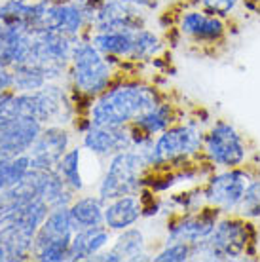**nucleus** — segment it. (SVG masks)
<instances>
[{
  "mask_svg": "<svg viewBox=\"0 0 260 262\" xmlns=\"http://www.w3.org/2000/svg\"><path fill=\"white\" fill-rule=\"evenodd\" d=\"M235 215L249 219V221H256L260 219V177H254L251 184L245 190V196L241 200L240 207L235 211Z\"/></svg>",
  "mask_w": 260,
  "mask_h": 262,
  "instance_id": "c85d7f7f",
  "label": "nucleus"
},
{
  "mask_svg": "<svg viewBox=\"0 0 260 262\" xmlns=\"http://www.w3.org/2000/svg\"><path fill=\"white\" fill-rule=\"evenodd\" d=\"M31 33H33V46L27 65L40 69L48 80L59 78L67 71V67L71 65L72 48L78 38L48 29L31 31Z\"/></svg>",
  "mask_w": 260,
  "mask_h": 262,
  "instance_id": "9d476101",
  "label": "nucleus"
},
{
  "mask_svg": "<svg viewBox=\"0 0 260 262\" xmlns=\"http://www.w3.org/2000/svg\"><path fill=\"white\" fill-rule=\"evenodd\" d=\"M144 247H146V243H144L143 232L139 228L129 226V228L122 230V234L118 236V239L114 242V245H112V251L120 256V262L150 260L148 255L144 253Z\"/></svg>",
  "mask_w": 260,
  "mask_h": 262,
  "instance_id": "b1692460",
  "label": "nucleus"
},
{
  "mask_svg": "<svg viewBox=\"0 0 260 262\" xmlns=\"http://www.w3.org/2000/svg\"><path fill=\"white\" fill-rule=\"evenodd\" d=\"M194 245L186 242H165L162 251L152 256L154 262H186L192 260Z\"/></svg>",
  "mask_w": 260,
  "mask_h": 262,
  "instance_id": "c756f323",
  "label": "nucleus"
},
{
  "mask_svg": "<svg viewBox=\"0 0 260 262\" xmlns=\"http://www.w3.org/2000/svg\"><path fill=\"white\" fill-rule=\"evenodd\" d=\"M111 228L104 224L90 226V228L76 230L71 242V251H69V260H91L95 255L109 245L111 242Z\"/></svg>",
  "mask_w": 260,
  "mask_h": 262,
  "instance_id": "aec40b11",
  "label": "nucleus"
},
{
  "mask_svg": "<svg viewBox=\"0 0 260 262\" xmlns=\"http://www.w3.org/2000/svg\"><path fill=\"white\" fill-rule=\"evenodd\" d=\"M69 111H71V103L67 101L63 88L48 82L34 92H23L17 95L10 93L4 105L0 106V118L23 116V118H34L42 124H48V122H65L63 116H67Z\"/></svg>",
  "mask_w": 260,
  "mask_h": 262,
  "instance_id": "39448f33",
  "label": "nucleus"
},
{
  "mask_svg": "<svg viewBox=\"0 0 260 262\" xmlns=\"http://www.w3.org/2000/svg\"><path fill=\"white\" fill-rule=\"evenodd\" d=\"M112 59L90 40H76L71 55V80L76 92L95 99L112 85Z\"/></svg>",
  "mask_w": 260,
  "mask_h": 262,
  "instance_id": "0eeeda50",
  "label": "nucleus"
},
{
  "mask_svg": "<svg viewBox=\"0 0 260 262\" xmlns=\"http://www.w3.org/2000/svg\"><path fill=\"white\" fill-rule=\"evenodd\" d=\"M8 95H10V92H0V106H2V103L8 99Z\"/></svg>",
  "mask_w": 260,
  "mask_h": 262,
  "instance_id": "72a5a7b5",
  "label": "nucleus"
},
{
  "mask_svg": "<svg viewBox=\"0 0 260 262\" xmlns=\"http://www.w3.org/2000/svg\"><path fill=\"white\" fill-rule=\"evenodd\" d=\"M203 160L213 169H228L251 162L247 137L228 120H213L203 135Z\"/></svg>",
  "mask_w": 260,
  "mask_h": 262,
  "instance_id": "423d86ee",
  "label": "nucleus"
},
{
  "mask_svg": "<svg viewBox=\"0 0 260 262\" xmlns=\"http://www.w3.org/2000/svg\"><path fill=\"white\" fill-rule=\"evenodd\" d=\"M31 167V158L29 152L27 154H19V156H13L2 169H0V190H4L12 184L19 183L21 179L25 177Z\"/></svg>",
  "mask_w": 260,
  "mask_h": 262,
  "instance_id": "cd10ccee",
  "label": "nucleus"
},
{
  "mask_svg": "<svg viewBox=\"0 0 260 262\" xmlns=\"http://www.w3.org/2000/svg\"><path fill=\"white\" fill-rule=\"evenodd\" d=\"M46 173L48 171L31 169L19 183L8 186L0 190V226L10 223L13 216L17 215L27 203L34 202L42 198L46 183Z\"/></svg>",
  "mask_w": 260,
  "mask_h": 262,
  "instance_id": "f8f14e48",
  "label": "nucleus"
},
{
  "mask_svg": "<svg viewBox=\"0 0 260 262\" xmlns=\"http://www.w3.org/2000/svg\"><path fill=\"white\" fill-rule=\"evenodd\" d=\"M42 129L44 124L34 118H23V116L0 118V150L10 156L27 154Z\"/></svg>",
  "mask_w": 260,
  "mask_h": 262,
  "instance_id": "2eb2a0df",
  "label": "nucleus"
},
{
  "mask_svg": "<svg viewBox=\"0 0 260 262\" xmlns=\"http://www.w3.org/2000/svg\"><path fill=\"white\" fill-rule=\"evenodd\" d=\"M2 29H4V23H2V21H0V31H2Z\"/></svg>",
  "mask_w": 260,
  "mask_h": 262,
  "instance_id": "c9c22d12",
  "label": "nucleus"
},
{
  "mask_svg": "<svg viewBox=\"0 0 260 262\" xmlns=\"http://www.w3.org/2000/svg\"><path fill=\"white\" fill-rule=\"evenodd\" d=\"M144 215V205L139 194H127V196L114 198L104 203V221L106 228L122 232L139 223V219Z\"/></svg>",
  "mask_w": 260,
  "mask_h": 262,
  "instance_id": "a211bd4d",
  "label": "nucleus"
},
{
  "mask_svg": "<svg viewBox=\"0 0 260 262\" xmlns=\"http://www.w3.org/2000/svg\"><path fill=\"white\" fill-rule=\"evenodd\" d=\"M74 230L90 228L103 224L104 221V202L99 196H84L78 200H72L69 205Z\"/></svg>",
  "mask_w": 260,
  "mask_h": 262,
  "instance_id": "5701e85b",
  "label": "nucleus"
},
{
  "mask_svg": "<svg viewBox=\"0 0 260 262\" xmlns=\"http://www.w3.org/2000/svg\"><path fill=\"white\" fill-rule=\"evenodd\" d=\"M205 125H202L198 120H186L177 122L165 131H162L148 146L141 148L144 162L148 169H160L167 167H184L188 164H194L196 160H203V135Z\"/></svg>",
  "mask_w": 260,
  "mask_h": 262,
  "instance_id": "f03ea898",
  "label": "nucleus"
},
{
  "mask_svg": "<svg viewBox=\"0 0 260 262\" xmlns=\"http://www.w3.org/2000/svg\"><path fill=\"white\" fill-rule=\"evenodd\" d=\"M127 2L139 6L141 10H154V8H158V4H160V0H127Z\"/></svg>",
  "mask_w": 260,
  "mask_h": 262,
  "instance_id": "2f4dec72",
  "label": "nucleus"
},
{
  "mask_svg": "<svg viewBox=\"0 0 260 262\" xmlns=\"http://www.w3.org/2000/svg\"><path fill=\"white\" fill-rule=\"evenodd\" d=\"M50 213V205L38 198L27 203L10 223L0 226V262H21L33 256L34 237Z\"/></svg>",
  "mask_w": 260,
  "mask_h": 262,
  "instance_id": "20e7f679",
  "label": "nucleus"
},
{
  "mask_svg": "<svg viewBox=\"0 0 260 262\" xmlns=\"http://www.w3.org/2000/svg\"><path fill=\"white\" fill-rule=\"evenodd\" d=\"M254 177H258L253 169V164L215 169L202 183V194L205 205L221 211L222 215H235L245 190Z\"/></svg>",
  "mask_w": 260,
  "mask_h": 262,
  "instance_id": "6e6552de",
  "label": "nucleus"
},
{
  "mask_svg": "<svg viewBox=\"0 0 260 262\" xmlns=\"http://www.w3.org/2000/svg\"><path fill=\"white\" fill-rule=\"evenodd\" d=\"M177 31L190 44L200 48H215L226 42L230 23L192 4V8H186L179 13Z\"/></svg>",
  "mask_w": 260,
  "mask_h": 262,
  "instance_id": "9b49d317",
  "label": "nucleus"
},
{
  "mask_svg": "<svg viewBox=\"0 0 260 262\" xmlns=\"http://www.w3.org/2000/svg\"><path fill=\"white\" fill-rule=\"evenodd\" d=\"M253 221L240 215H222L213 232L194 245L192 260H240L253 253Z\"/></svg>",
  "mask_w": 260,
  "mask_h": 262,
  "instance_id": "7ed1b4c3",
  "label": "nucleus"
},
{
  "mask_svg": "<svg viewBox=\"0 0 260 262\" xmlns=\"http://www.w3.org/2000/svg\"><path fill=\"white\" fill-rule=\"evenodd\" d=\"M50 80L46 78V74L40 69H36V67L27 65V63L13 65V88L19 93L40 90Z\"/></svg>",
  "mask_w": 260,
  "mask_h": 262,
  "instance_id": "bb28decb",
  "label": "nucleus"
},
{
  "mask_svg": "<svg viewBox=\"0 0 260 262\" xmlns=\"http://www.w3.org/2000/svg\"><path fill=\"white\" fill-rule=\"evenodd\" d=\"M12 158H13V156H10V154H6V152L0 150V169H2V167H4V165L8 164V162H10Z\"/></svg>",
  "mask_w": 260,
  "mask_h": 262,
  "instance_id": "473e14b6",
  "label": "nucleus"
},
{
  "mask_svg": "<svg viewBox=\"0 0 260 262\" xmlns=\"http://www.w3.org/2000/svg\"><path fill=\"white\" fill-rule=\"evenodd\" d=\"M146 169H148V165L144 162L141 150L129 148V150L118 152L111 156L104 177L99 183L97 196L106 203L114 198L139 194V190L144 186L143 179Z\"/></svg>",
  "mask_w": 260,
  "mask_h": 262,
  "instance_id": "1a4fd4ad",
  "label": "nucleus"
},
{
  "mask_svg": "<svg viewBox=\"0 0 260 262\" xmlns=\"http://www.w3.org/2000/svg\"><path fill=\"white\" fill-rule=\"evenodd\" d=\"M245 2L247 0H194L192 4L228 21L230 17H234L241 6H245Z\"/></svg>",
  "mask_w": 260,
  "mask_h": 262,
  "instance_id": "7c9ffc66",
  "label": "nucleus"
},
{
  "mask_svg": "<svg viewBox=\"0 0 260 262\" xmlns=\"http://www.w3.org/2000/svg\"><path fill=\"white\" fill-rule=\"evenodd\" d=\"M82 144L85 150L97 156H114L122 150L135 148V135L131 125H120V127H104V125L91 124L84 131Z\"/></svg>",
  "mask_w": 260,
  "mask_h": 262,
  "instance_id": "dca6fc26",
  "label": "nucleus"
},
{
  "mask_svg": "<svg viewBox=\"0 0 260 262\" xmlns=\"http://www.w3.org/2000/svg\"><path fill=\"white\" fill-rule=\"evenodd\" d=\"M221 216V211L213 209L209 205L198 211L181 213L167 224V239L165 242H186L190 245H196L213 232Z\"/></svg>",
  "mask_w": 260,
  "mask_h": 262,
  "instance_id": "ddd939ff",
  "label": "nucleus"
},
{
  "mask_svg": "<svg viewBox=\"0 0 260 262\" xmlns=\"http://www.w3.org/2000/svg\"><path fill=\"white\" fill-rule=\"evenodd\" d=\"M163 50V42L154 31L146 27H141L135 31V50H133V61H148L158 57Z\"/></svg>",
  "mask_w": 260,
  "mask_h": 262,
  "instance_id": "a878e982",
  "label": "nucleus"
},
{
  "mask_svg": "<svg viewBox=\"0 0 260 262\" xmlns=\"http://www.w3.org/2000/svg\"><path fill=\"white\" fill-rule=\"evenodd\" d=\"M80 162H82V148L72 146L65 152V156L59 160L57 167H55L59 175L65 179V183L74 192H80L84 188V179L80 173Z\"/></svg>",
  "mask_w": 260,
  "mask_h": 262,
  "instance_id": "393cba45",
  "label": "nucleus"
},
{
  "mask_svg": "<svg viewBox=\"0 0 260 262\" xmlns=\"http://www.w3.org/2000/svg\"><path fill=\"white\" fill-rule=\"evenodd\" d=\"M71 148V135L61 125H48L29 150L31 167L40 171L55 169L59 160Z\"/></svg>",
  "mask_w": 260,
  "mask_h": 262,
  "instance_id": "4468645a",
  "label": "nucleus"
},
{
  "mask_svg": "<svg viewBox=\"0 0 260 262\" xmlns=\"http://www.w3.org/2000/svg\"><path fill=\"white\" fill-rule=\"evenodd\" d=\"M91 25L95 31H135L144 27V15L127 0H103Z\"/></svg>",
  "mask_w": 260,
  "mask_h": 262,
  "instance_id": "f3484780",
  "label": "nucleus"
},
{
  "mask_svg": "<svg viewBox=\"0 0 260 262\" xmlns=\"http://www.w3.org/2000/svg\"><path fill=\"white\" fill-rule=\"evenodd\" d=\"M135 31H95L91 34L90 42L109 59L133 61Z\"/></svg>",
  "mask_w": 260,
  "mask_h": 262,
  "instance_id": "412c9836",
  "label": "nucleus"
},
{
  "mask_svg": "<svg viewBox=\"0 0 260 262\" xmlns=\"http://www.w3.org/2000/svg\"><path fill=\"white\" fill-rule=\"evenodd\" d=\"M177 122H181V120H179V111L175 108V105L162 101L144 114H141L131 125H135L137 129L143 131L144 135L154 137V135H160L162 131H165Z\"/></svg>",
  "mask_w": 260,
  "mask_h": 262,
  "instance_id": "4be33fe9",
  "label": "nucleus"
},
{
  "mask_svg": "<svg viewBox=\"0 0 260 262\" xmlns=\"http://www.w3.org/2000/svg\"><path fill=\"white\" fill-rule=\"evenodd\" d=\"M36 2H61V0H36Z\"/></svg>",
  "mask_w": 260,
  "mask_h": 262,
  "instance_id": "f704fd0d",
  "label": "nucleus"
},
{
  "mask_svg": "<svg viewBox=\"0 0 260 262\" xmlns=\"http://www.w3.org/2000/svg\"><path fill=\"white\" fill-rule=\"evenodd\" d=\"M162 101V93L152 85L139 82L111 85L106 92L93 99V105L90 106V122L104 127L131 125L141 114Z\"/></svg>",
  "mask_w": 260,
  "mask_h": 262,
  "instance_id": "f257e3e1",
  "label": "nucleus"
},
{
  "mask_svg": "<svg viewBox=\"0 0 260 262\" xmlns=\"http://www.w3.org/2000/svg\"><path fill=\"white\" fill-rule=\"evenodd\" d=\"M74 232H76V230H74V224H72L69 207L50 209V213H48V216H46V221L42 223L38 232H36L33 255L38 249H42V247H46V245H50V243L72 242Z\"/></svg>",
  "mask_w": 260,
  "mask_h": 262,
  "instance_id": "6ab92c4d",
  "label": "nucleus"
}]
</instances>
